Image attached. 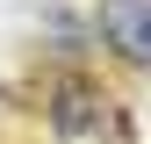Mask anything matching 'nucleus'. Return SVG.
<instances>
[{
  "label": "nucleus",
  "mask_w": 151,
  "mask_h": 144,
  "mask_svg": "<svg viewBox=\"0 0 151 144\" xmlns=\"http://www.w3.org/2000/svg\"><path fill=\"white\" fill-rule=\"evenodd\" d=\"M43 130L58 144H101V137L129 144L137 137V115H129V108L108 94V79H93L86 65H58L43 79Z\"/></svg>",
  "instance_id": "f257e3e1"
},
{
  "label": "nucleus",
  "mask_w": 151,
  "mask_h": 144,
  "mask_svg": "<svg viewBox=\"0 0 151 144\" xmlns=\"http://www.w3.org/2000/svg\"><path fill=\"white\" fill-rule=\"evenodd\" d=\"M86 36L129 72V79H137V72L151 65V0H93Z\"/></svg>",
  "instance_id": "f03ea898"
}]
</instances>
